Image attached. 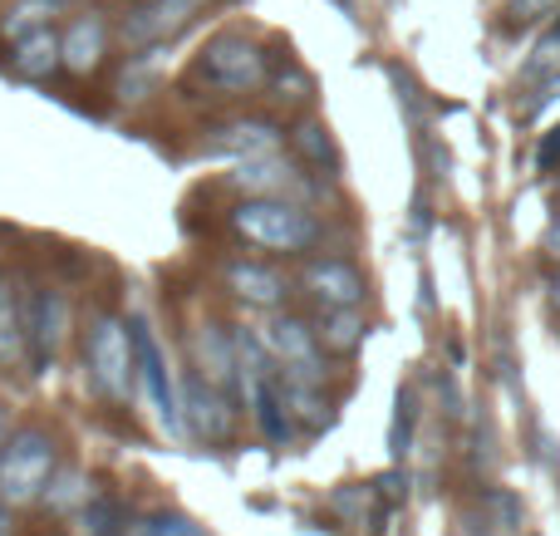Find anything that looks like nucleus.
<instances>
[{
    "instance_id": "obj_1",
    "label": "nucleus",
    "mask_w": 560,
    "mask_h": 536,
    "mask_svg": "<svg viewBox=\"0 0 560 536\" xmlns=\"http://www.w3.org/2000/svg\"><path fill=\"white\" fill-rule=\"evenodd\" d=\"M232 232L256 252H276V256L310 252L319 242L315 212L305 202H290V197H252V202H242L232 212Z\"/></svg>"
},
{
    "instance_id": "obj_2",
    "label": "nucleus",
    "mask_w": 560,
    "mask_h": 536,
    "mask_svg": "<svg viewBox=\"0 0 560 536\" xmlns=\"http://www.w3.org/2000/svg\"><path fill=\"white\" fill-rule=\"evenodd\" d=\"M266 79H271V59L246 35H217L192 65V84L207 94H252Z\"/></svg>"
},
{
    "instance_id": "obj_3",
    "label": "nucleus",
    "mask_w": 560,
    "mask_h": 536,
    "mask_svg": "<svg viewBox=\"0 0 560 536\" xmlns=\"http://www.w3.org/2000/svg\"><path fill=\"white\" fill-rule=\"evenodd\" d=\"M59 443L45 429H20L10 433V443L0 448V498L10 508H30L45 498L49 478H55V458Z\"/></svg>"
},
{
    "instance_id": "obj_4",
    "label": "nucleus",
    "mask_w": 560,
    "mask_h": 536,
    "mask_svg": "<svg viewBox=\"0 0 560 536\" xmlns=\"http://www.w3.org/2000/svg\"><path fill=\"white\" fill-rule=\"evenodd\" d=\"M256 335L266 340V350H271L276 370L285 374V380L325 384V345H319L315 325H305L300 315L271 311L261 325H256Z\"/></svg>"
},
{
    "instance_id": "obj_5",
    "label": "nucleus",
    "mask_w": 560,
    "mask_h": 536,
    "mask_svg": "<svg viewBox=\"0 0 560 536\" xmlns=\"http://www.w3.org/2000/svg\"><path fill=\"white\" fill-rule=\"evenodd\" d=\"M89 370H94V384L108 394V399L124 404L128 394H133V380H138L133 325L114 321V315H98L94 330H89Z\"/></svg>"
},
{
    "instance_id": "obj_6",
    "label": "nucleus",
    "mask_w": 560,
    "mask_h": 536,
    "mask_svg": "<svg viewBox=\"0 0 560 536\" xmlns=\"http://www.w3.org/2000/svg\"><path fill=\"white\" fill-rule=\"evenodd\" d=\"M133 345H138V384H143L158 423H163L173 439H183L187 429H183V413H177L183 409V404H177V384H173V370H167V360H163V345H158V335L148 321H133Z\"/></svg>"
},
{
    "instance_id": "obj_7",
    "label": "nucleus",
    "mask_w": 560,
    "mask_h": 536,
    "mask_svg": "<svg viewBox=\"0 0 560 536\" xmlns=\"http://www.w3.org/2000/svg\"><path fill=\"white\" fill-rule=\"evenodd\" d=\"M69 335V301L55 286H39L35 295H25V345H30V364L39 374L59 360Z\"/></svg>"
},
{
    "instance_id": "obj_8",
    "label": "nucleus",
    "mask_w": 560,
    "mask_h": 536,
    "mask_svg": "<svg viewBox=\"0 0 560 536\" xmlns=\"http://www.w3.org/2000/svg\"><path fill=\"white\" fill-rule=\"evenodd\" d=\"M183 409H187V433L192 439H202V443H217V439H226L232 433V404H226V389L217 380H207L202 370H187L183 374Z\"/></svg>"
},
{
    "instance_id": "obj_9",
    "label": "nucleus",
    "mask_w": 560,
    "mask_h": 536,
    "mask_svg": "<svg viewBox=\"0 0 560 536\" xmlns=\"http://www.w3.org/2000/svg\"><path fill=\"white\" fill-rule=\"evenodd\" d=\"M285 138L271 118H236V124H222V128H207L202 138V153L212 158H232V163H252V158H266V153H280Z\"/></svg>"
},
{
    "instance_id": "obj_10",
    "label": "nucleus",
    "mask_w": 560,
    "mask_h": 536,
    "mask_svg": "<svg viewBox=\"0 0 560 536\" xmlns=\"http://www.w3.org/2000/svg\"><path fill=\"white\" fill-rule=\"evenodd\" d=\"M300 286H305V295L315 305H364V291H369L359 266H349L345 256H315V261H305Z\"/></svg>"
},
{
    "instance_id": "obj_11",
    "label": "nucleus",
    "mask_w": 560,
    "mask_h": 536,
    "mask_svg": "<svg viewBox=\"0 0 560 536\" xmlns=\"http://www.w3.org/2000/svg\"><path fill=\"white\" fill-rule=\"evenodd\" d=\"M197 10H202V0H148V5H138L133 15L124 20V39L133 49L163 45L177 30H187V20H192Z\"/></svg>"
},
{
    "instance_id": "obj_12",
    "label": "nucleus",
    "mask_w": 560,
    "mask_h": 536,
    "mask_svg": "<svg viewBox=\"0 0 560 536\" xmlns=\"http://www.w3.org/2000/svg\"><path fill=\"white\" fill-rule=\"evenodd\" d=\"M232 187L252 197H310V177L300 167H290L280 153H266V158H252V163H236L232 173Z\"/></svg>"
},
{
    "instance_id": "obj_13",
    "label": "nucleus",
    "mask_w": 560,
    "mask_h": 536,
    "mask_svg": "<svg viewBox=\"0 0 560 536\" xmlns=\"http://www.w3.org/2000/svg\"><path fill=\"white\" fill-rule=\"evenodd\" d=\"M59 45H65V69L69 74H94L98 65H104L108 55V25L98 10H84V15H74L65 25V35H59Z\"/></svg>"
},
{
    "instance_id": "obj_14",
    "label": "nucleus",
    "mask_w": 560,
    "mask_h": 536,
    "mask_svg": "<svg viewBox=\"0 0 560 536\" xmlns=\"http://www.w3.org/2000/svg\"><path fill=\"white\" fill-rule=\"evenodd\" d=\"M222 276H226V291H232L236 301L261 305V311H280V305H285V295H290L285 276L271 271L266 261H226Z\"/></svg>"
},
{
    "instance_id": "obj_15",
    "label": "nucleus",
    "mask_w": 560,
    "mask_h": 536,
    "mask_svg": "<svg viewBox=\"0 0 560 536\" xmlns=\"http://www.w3.org/2000/svg\"><path fill=\"white\" fill-rule=\"evenodd\" d=\"M10 69H15L20 79H49L55 69H65V45H59V35L55 30H35V35L15 39Z\"/></svg>"
},
{
    "instance_id": "obj_16",
    "label": "nucleus",
    "mask_w": 560,
    "mask_h": 536,
    "mask_svg": "<svg viewBox=\"0 0 560 536\" xmlns=\"http://www.w3.org/2000/svg\"><path fill=\"white\" fill-rule=\"evenodd\" d=\"M315 335L329 354H349L364 340V315H359V305H319Z\"/></svg>"
},
{
    "instance_id": "obj_17",
    "label": "nucleus",
    "mask_w": 560,
    "mask_h": 536,
    "mask_svg": "<svg viewBox=\"0 0 560 536\" xmlns=\"http://www.w3.org/2000/svg\"><path fill=\"white\" fill-rule=\"evenodd\" d=\"M30 360L25 345V295L0 276V364H20Z\"/></svg>"
},
{
    "instance_id": "obj_18",
    "label": "nucleus",
    "mask_w": 560,
    "mask_h": 536,
    "mask_svg": "<svg viewBox=\"0 0 560 536\" xmlns=\"http://www.w3.org/2000/svg\"><path fill=\"white\" fill-rule=\"evenodd\" d=\"M55 15H59V0H15V5L0 15V35L15 45V39L35 35V30H49Z\"/></svg>"
},
{
    "instance_id": "obj_19",
    "label": "nucleus",
    "mask_w": 560,
    "mask_h": 536,
    "mask_svg": "<svg viewBox=\"0 0 560 536\" xmlns=\"http://www.w3.org/2000/svg\"><path fill=\"white\" fill-rule=\"evenodd\" d=\"M89 498H94V492L84 488V473H55L39 502H45L49 512H59V517H65V512H79V508H84Z\"/></svg>"
},
{
    "instance_id": "obj_20",
    "label": "nucleus",
    "mask_w": 560,
    "mask_h": 536,
    "mask_svg": "<svg viewBox=\"0 0 560 536\" xmlns=\"http://www.w3.org/2000/svg\"><path fill=\"white\" fill-rule=\"evenodd\" d=\"M300 153H305V167L315 163V167H325V173H335V167H339L335 138H329L319 124H305V128H300Z\"/></svg>"
},
{
    "instance_id": "obj_21",
    "label": "nucleus",
    "mask_w": 560,
    "mask_h": 536,
    "mask_svg": "<svg viewBox=\"0 0 560 536\" xmlns=\"http://www.w3.org/2000/svg\"><path fill=\"white\" fill-rule=\"evenodd\" d=\"M388 448H394V458H408V448H413V389H398V413H394V433H388Z\"/></svg>"
},
{
    "instance_id": "obj_22",
    "label": "nucleus",
    "mask_w": 560,
    "mask_h": 536,
    "mask_svg": "<svg viewBox=\"0 0 560 536\" xmlns=\"http://www.w3.org/2000/svg\"><path fill=\"white\" fill-rule=\"evenodd\" d=\"M118 522H124V508H118L114 498H104V492H98V498H89V532H94V536H124Z\"/></svg>"
},
{
    "instance_id": "obj_23",
    "label": "nucleus",
    "mask_w": 560,
    "mask_h": 536,
    "mask_svg": "<svg viewBox=\"0 0 560 536\" xmlns=\"http://www.w3.org/2000/svg\"><path fill=\"white\" fill-rule=\"evenodd\" d=\"M153 69H158V55H153V49H148V59L138 55L133 65L124 69V79H118V94H124V98H143L148 89H153Z\"/></svg>"
},
{
    "instance_id": "obj_24",
    "label": "nucleus",
    "mask_w": 560,
    "mask_h": 536,
    "mask_svg": "<svg viewBox=\"0 0 560 536\" xmlns=\"http://www.w3.org/2000/svg\"><path fill=\"white\" fill-rule=\"evenodd\" d=\"M551 74H560V30H551L536 45V55L526 59V79H551Z\"/></svg>"
},
{
    "instance_id": "obj_25",
    "label": "nucleus",
    "mask_w": 560,
    "mask_h": 536,
    "mask_svg": "<svg viewBox=\"0 0 560 536\" xmlns=\"http://www.w3.org/2000/svg\"><path fill=\"white\" fill-rule=\"evenodd\" d=\"M506 15H512V25L551 20V15H560V0H512V5H506Z\"/></svg>"
},
{
    "instance_id": "obj_26",
    "label": "nucleus",
    "mask_w": 560,
    "mask_h": 536,
    "mask_svg": "<svg viewBox=\"0 0 560 536\" xmlns=\"http://www.w3.org/2000/svg\"><path fill=\"white\" fill-rule=\"evenodd\" d=\"M143 536H207V532L197 527L192 517H177V512H163V517H153V522H148Z\"/></svg>"
},
{
    "instance_id": "obj_27",
    "label": "nucleus",
    "mask_w": 560,
    "mask_h": 536,
    "mask_svg": "<svg viewBox=\"0 0 560 536\" xmlns=\"http://www.w3.org/2000/svg\"><path fill=\"white\" fill-rule=\"evenodd\" d=\"M487 508L497 512L502 532H516V527H522V502H516L512 492H487Z\"/></svg>"
},
{
    "instance_id": "obj_28",
    "label": "nucleus",
    "mask_w": 560,
    "mask_h": 536,
    "mask_svg": "<svg viewBox=\"0 0 560 536\" xmlns=\"http://www.w3.org/2000/svg\"><path fill=\"white\" fill-rule=\"evenodd\" d=\"M536 163H541V167H556L560 163V124L541 138V148H536Z\"/></svg>"
},
{
    "instance_id": "obj_29",
    "label": "nucleus",
    "mask_w": 560,
    "mask_h": 536,
    "mask_svg": "<svg viewBox=\"0 0 560 536\" xmlns=\"http://www.w3.org/2000/svg\"><path fill=\"white\" fill-rule=\"evenodd\" d=\"M560 98V74H551V79H541V94L532 98V104H526V114H541L546 104H556Z\"/></svg>"
},
{
    "instance_id": "obj_30",
    "label": "nucleus",
    "mask_w": 560,
    "mask_h": 536,
    "mask_svg": "<svg viewBox=\"0 0 560 536\" xmlns=\"http://www.w3.org/2000/svg\"><path fill=\"white\" fill-rule=\"evenodd\" d=\"M546 256H551V261H560V212L551 217V226H546Z\"/></svg>"
},
{
    "instance_id": "obj_31",
    "label": "nucleus",
    "mask_w": 560,
    "mask_h": 536,
    "mask_svg": "<svg viewBox=\"0 0 560 536\" xmlns=\"http://www.w3.org/2000/svg\"><path fill=\"white\" fill-rule=\"evenodd\" d=\"M0 536H15V508L0 498Z\"/></svg>"
},
{
    "instance_id": "obj_32",
    "label": "nucleus",
    "mask_w": 560,
    "mask_h": 536,
    "mask_svg": "<svg viewBox=\"0 0 560 536\" xmlns=\"http://www.w3.org/2000/svg\"><path fill=\"white\" fill-rule=\"evenodd\" d=\"M10 433H15V429H10V409H5V404H0V448H5V443H10Z\"/></svg>"
},
{
    "instance_id": "obj_33",
    "label": "nucleus",
    "mask_w": 560,
    "mask_h": 536,
    "mask_svg": "<svg viewBox=\"0 0 560 536\" xmlns=\"http://www.w3.org/2000/svg\"><path fill=\"white\" fill-rule=\"evenodd\" d=\"M551 305H556V311H560V276H556V281H551Z\"/></svg>"
}]
</instances>
